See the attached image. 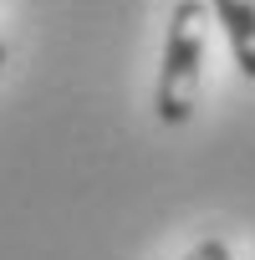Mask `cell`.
<instances>
[{
    "label": "cell",
    "mask_w": 255,
    "mask_h": 260,
    "mask_svg": "<svg viewBox=\"0 0 255 260\" xmlns=\"http://www.w3.org/2000/svg\"><path fill=\"white\" fill-rule=\"evenodd\" d=\"M199 72H204V0H179L169 11V36H164L158 87H153V107L169 127L194 117Z\"/></svg>",
    "instance_id": "6da1fadb"
},
{
    "label": "cell",
    "mask_w": 255,
    "mask_h": 260,
    "mask_svg": "<svg viewBox=\"0 0 255 260\" xmlns=\"http://www.w3.org/2000/svg\"><path fill=\"white\" fill-rule=\"evenodd\" d=\"M204 6L225 26V41H230L240 72L255 82V0H204Z\"/></svg>",
    "instance_id": "7a4b0ae2"
},
{
    "label": "cell",
    "mask_w": 255,
    "mask_h": 260,
    "mask_svg": "<svg viewBox=\"0 0 255 260\" xmlns=\"http://www.w3.org/2000/svg\"><path fill=\"white\" fill-rule=\"evenodd\" d=\"M179 260H230V245L225 240H199L189 255H179Z\"/></svg>",
    "instance_id": "3957f363"
},
{
    "label": "cell",
    "mask_w": 255,
    "mask_h": 260,
    "mask_svg": "<svg viewBox=\"0 0 255 260\" xmlns=\"http://www.w3.org/2000/svg\"><path fill=\"white\" fill-rule=\"evenodd\" d=\"M6 56H11V51H6V41H0V67H6Z\"/></svg>",
    "instance_id": "277c9868"
}]
</instances>
